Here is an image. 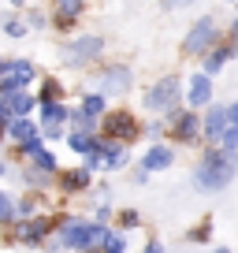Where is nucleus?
<instances>
[{
    "instance_id": "f257e3e1",
    "label": "nucleus",
    "mask_w": 238,
    "mask_h": 253,
    "mask_svg": "<svg viewBox=\"0 0 238 253\" xmlns=\"http://www.w3.org/2000/svg\"><path fill=\"white\" fill-rule=\"evenodd\" d=\"M235 164H238L235 153L212 149L205 160H201V168H198V175H194V182H198L201 190H223L231 179H235Z\"/></svg>"
},
{
    "instance_id": "f03ea898",
    "label": "nucleus",
    "mask_w": 238,
    "mask_h": 253,
    "mask_svg": "<svg viewBox=\"0 0 238 253\" xmlns=\"http://www.w3.org/2000/svg\"><path fill=\"white\" fill-rule=\"evenodd\" d=\"M97 238H104V227H101V223H82V220H75V223H67V227L60 231V246H64V250H89Z\"/></svg>"
},
{
    "instance_id": "7ed1b4c3",
    "label": "nucleus",
    "mask_w": 238,
    "mask_h": 253,
    "mask_svg": "<svg viewBox=\"0 0 238 253\" xmlns=\"http://www.w3.org/2000/svg\"><path fill=\"white\" fill-rule=\"evenodd\" d=\"M179 93H183L179 79H160L157 86H149V93H145V108L149 112H171V108H179Z\"/></svg>"
},
{
    "instance_id": "20e7f679",
    "label": "nucleus",
    "mask_w": 238,
    "mask_h": 253,
    "mask_svg": "<svg viewBox=\"0 0 238 253\" xmlns=\"http://www.w3.org/2000/svg\"><path fill=\"white\" fill-rule=\"evenodd\" d=\"M30 82H34V63H26V60L0 63V93H15V89H26Z\"/></svg>"
},
{
    "instance_id": "39448f33",
    "label": "nucleus",
    "mask_w": 238,
    "mask_h": 253,
    "mask_svg": "<svg viewBox=\"0 0 238 253\" xmlns=\"http://www.w3.org/2000/svg\"><path fill=\"white\" fill-rule=\"evenodd\" d=\"M38 104V97L26 93V89H15V93H0V119L11 123L19 116H30V108Z\"/></svg>"
},
{
    "instance_id": "423d86ee",
    "label": "nucleus",
    "mask_w": 238,
    "mask_h": 253,
    "mask_svg": "<svg viewBox=\"0 0 238 253\" xmlns=\"http://www.w3.org/2000/svg\"><path fill=\"white\" fill-rule=\"evenodd\" d=\"M212 41H216V23L205 15V19H198V23H194V30H190V34H186V41H183V52L201 56L208 45H212Z\"/></svg>"
},
{
    "instance_id": "0eeeda50",
    "label": "nucleus",
    "mask_w": 238,
    "mask_h": 253,
    "mask_svg": "<svg viewBox=\"0 0 238 253\" xmlns=\"http://www.w3.org/2000/svg\"><path fill=\"white\" fill-rule=\"evenodd\" d=\"M101 48H104L101 38H79L75 45L64 48V63H67V67H82V63L97 60V56H101Z\"/></svg>"
},
{
    "instance_id": "6e6552de",
    "label": "nucleus",
    "mask_w": 238,
    "mask_h": 253,
    "mask_svg": "<svg viewBox=\"0 0 238 253\" xmlns=\"http://www.w3.org/2000/svg\"><path fill=\"white\" fill-rule=\"evenodd\" d=\"M104 130H108V138H123V142H134L138 138V123L130 112H112L104 119Z\"/></svg>"
},
{
    "instance_id": "1a4fd4ad",
    "label": "nucleus",
    "mask_w": 238,
    "mask_h": 253,
    "mask_svg": "<svg viewBox=\"0 0 238 253\" xmlns=\"http://www.w3.org/2000/svg\"><path fill=\"white\" fill-rule=\"evenodd\" d=\"M41 108H45V138H60L64 134V123H67V108L60 101H48Z\"/></svg>"
},
{
    "instance_id": "9d476101",
    "label": "nucleus",
    "mask_w": 238,
    "mask_h": 253,
    "mask_svg": "<svg viewBox=\"0 0 238 253\" xmlns=\"http://www.w3.org/2000/svg\"><path fill=\"white\" fill-rule=\"evenodd\" d=\"M101 89H104V93H127V89H130V71H127V67H112V71H104Z\"/></svg>"
},
{
    "instance_id": "9b49d317",
    "label": "nucleus",
    "mask_w": 238,
    "mask_h": 253,
    "mask_svg": "<svg viewBox=\"0 0 238 253\" xmlns=\"http://www.w3.org/2000/svg\"><path fill=\"white\" fill-rule=\"evenodd\" d=\"M208 101H212V82H208V75H194L190 79V104L194 108H205Z\"/></svg>"
},
{
    "instance_id": "f8f14e48",
    "label": "nucleus",
    "mask_w": 238,
    "mask_h": 253,
    "mask_svg": "<svg viewBox=\"0 0 238 253\" xmlns=\"http://www.w3.org/2000/svg\"><path fill=\"white\" fill-rule=\"evenodd\" d=\"M227 126H231L227 108H212V112H208V119H205V138H208V142H216V138H223Z\"/></svg>"
},
{
    "instance_id": "ddd939ff",
    "label": "nucleus",
    "mask_w": 238,
    "mask_h": 253,
    "mask_svg": "<svg viewBox=\"0 0 238 253\" xmlns=\"http://www.w3.org/2000/svg\"><path fill=\"white\" fill-rule=\"evenodd\" d=\"M198 134H201V123H198L194 112H183V116L175 119V138H183V142H198Z\"/></svg>"
},
{
    "instance_id": "4468645a",
    "label": "nucleus",
    "mask_w": 238,
    "mask_h": 253,
    "mask_svg": "<svg viewBox=\"0 0 238 253\" xmlns=\"http://www.w3.org/2000/svg\"><path fill=\"white\" fill-rule=\"evenodd\" d=\"M171 160H175V153L167 149V145H153V149L145 153L142 164L149 168V171H164V168H171Z\"/></svg>"
},
{
    "instance_id": "2eb2a0df",
    "label": "nucleus",
    "mask_w": 238,
    "mask_h": 253,
    "mask_svg": "<svg viewBox=\"0 0 238 253\" xmlns=\"http://www.w3.org/2000/svg\"><path fill=\"white\" fill-rule=\"evenodd\" d=\"M8 130H11V138H19V142H34V138H41V134H38V123H34V119H26V116L11 119Z\"/></svg>"
},
{
    "instance_id": "dca6fc26",
    "label": "nucleus",
    "mask_w": 238,
    "mask_h": 253,
    "mask_svg": "<svg viewBox=\"0 0 238 253\" xmlns=\"http://www.w3.org/2000/svg\"><path fill=\"white\" fill-rule=\"evenodd\" d=\"M235 52H238V48H216V52H208V56H205V75H216Z\"/></svg>"
},
{
    "instance_id": "f3484780",
    "label": "nucleus",
    "mask_w": 238,
    "mask_h": 253,
    "mask_svg": "<svg viewBox=\"0 0 238 253\" xmlns=\"http://www.w3.org/2000/svg\"><path fill=\"white\" fill-rule=\"evenodd\" d=\"M60 186H64V190H82V186H89V168H79V171L60 175Z\"/></svg>"
},
{
    "instance_id": "a211bd4d",
    "label": "nucleus",
    "mask_w": 238,
    "mask_h": 253,
    "mask_svg": "<svg viewBox=\"0 0 238 253\" xmlns=\"http://www.w3.org/2000/svg\"><path fill=\"white\" fill-rule=\"evenodd\" d=\"M48 227H52V223H48V220H30V223H26V231H23V238H30V242H38V238L45 235Z\"/></svg>"
},
{
    "instance_id": "6ab92c4d",
    "label": "nucleus",
    "mask_w": 238,
    "mask_h": 253,
    "mask_svg": "<svg viewBox=\"0 0 238 253\" xmlns=\"http://www.w3.org/2000/svg\"><path fill=\"white\" fill-rule=\"evenodd\" d=\"M127 250V238L123 235H112V231H104V253H123Z\"/></svg>"
},
{
    "instance_id": "aec40b11",
    "label": "nucleus",
    "mask_w": 238,
    "mask_h": 253,
    "mask_svg": "<svg viewBox=\"0 0 238 253\" xmlns=\"http://www.w3.org/2000/svg\"><path fill=\"white\" fill-rule=\"evenodd\" d=\"M82 112H86V116H101V112H104V97L101 93L86 97V101H82Z\"/></svg>"
},
{
    "instance_id": "412c9836",
    "label": "nucleus",
    "mask_w": 238,
    "mask_h": 253,
    "mask_svg": "<svg viewBox=\"0 0 238 253\" xmlns=\"http://www.w3.org/2000/svg\"><path fill=\"white\" fill-rule=\"evenodd\" d=\"M30 157H34V164H38V168H41V171H45V175H48V171H56V160H52V157H48V153H45V149H38V153H30Z\"/></svg>"
},
{
    "instance_id": "4be33fe9",
    "label": "nucleus",
    "mask_w": 238,
    "mask_h": 253,
    "mask_svg": "<svg viewBox=\"0 0 238 253\" xmlns=\"http://www.w3.org/2000/svg\"><path fill=\"white\" fill-rule=\"evenodd\" d=\"M89 145H93V138H89V134H79V130L71 134V149L75 153H89Z\"/></svg>"
},
{
    "instance_id": "5701e85b",
    "label": "nucleus",
    "mask_w": 238,
    "mask_h": 253,
    "mask_svg": "<svg viewBox=\"0 0 238 253\" xmlns=\"http://www.w3.org/2000/svg\"><path fill=\"white\" fill-rule=\"evenodd\" d=\"M220 142H223V149H227V153H235V149H238V126H227Z\"/></svg>"
},
{
    "instance_id": "b1692460",
    "label": "nucleus",
    "mask_w": 238,
    "mask_h": 253,
    "mask_svg": "<svg viewBox=\"0 0 238 253\" xmlns=\"http://www.w3.org/2000/svg\"><path fill=\"white\" fill-rule=\"evenodd\" d=\"M4 30H8L11 38H23V34H26V23H19L15 15H8V19H4Z\"/></svg>"
},
{
    "instance_id": "393cba45",
    "label": "nucleus",
    "mask_w": 238,
    "mask_h": 253,
    "mask_svg": "<svg viewBox=\"0 0 238 253\" xmlns=\"http://www.w3.org/2000/svg\"><path fill=\"white\" fill-rule=\"evenodd\" d=\"M56 93H60V86H56V82H45V89H41V104L56 101Z\"/></svg>"
},
{
    "instance_id": "a878e982",
    "label": "nucleus",
    "mask_w": 238,
    "mask_h": 253,
    "mask_svg": "<svg viewBox=\"0 0 238 253\" xmlns=\"http://www.w3.org/2000/svg\"><path fill=\"white\" fill-rule=\"evenodd\" d=\"M11 212H15V209H11L8 194H0V223H4V220H11Z\"/></svg>"
},
{
    "instance_id": "bb28decb",
    "label": "nucleus",
    "mask_w": 238,
    "mask_h": 253,
    "mask_svg": "<svg viewBox=\"0 0 238 253\" xmlns=\"http://www.w3.org/2000/svg\"><path fill=\"white\" fill-rule=\"evenodd\" d=\"M227 119H231V126H238V104H231V108H227Z\"/></svg>"
},
{
    "instance_id": "cd10ccee",
    "label": "nucleus",
    "mask_w": 238,
    "mask_h": 253,
    "mask_svg": "<svg viewBox=\"0 0 238 253\" xmlns=\"http://www.w3.org/2000/svg\"><path fill=\"white\" fill-rule=\"evenodd\" d=\"M164 8H183V4H190V0H160Z\"/></svg>"
},
{
    "instance_id": "c85d7f7f",
    "label": "nucleus",
    "mask_w": 238,
    "mask_h": 253,
    "mask_svg": "<svg viewBox=\"0 0 238 253\" xmlns=\"http://www.w3.org/2000/svg\"><path fill=\"white\" fill-rule=\"evenodd\" d=\"M145 253H164V250H160L157 242H149V246H145Z\"/></svg>"
},
{
    "instance_id": "c756f323",
    "label": "nucleus",
    "mask_w": 238,
    "mask_h": 253,
    "mask_svg": "<svg viewBox=\"0 0 238 253\" xmlns=\"http://www.w3.org/2000/svg\"><path fill=\"white\" fill-rule=\"evenodd\" d=\"M4 126H8V123H4V119H0V134H4Z\"/></svg>"
},
{
    "instance_id": "7c9ffc66",
    "label": "nucleus",
    "mask_w": 238,
    "mask_h": 253,
    "mask_svg": "<svg viewBox=\"0 0 238 253\" xmlns=\"http://www.w3.org/2000/svg\"><path fill=\"white\" fill-rule=\"evenodd\" d=\"M11 4H26V0H11Z\"/></svg>"
},
{
    "instance_id": "2f4dec72",
    "label": "nucleus",
    "mask_w": 238,
    "mask_h": 253,
    "mask_svg": "<svg viewBox=\"0 0 238 253\" xmlns=\"http://www.w3.org/2000/svg\"><path fill=\"white\" fill-rule=\"evenodd\" d=\"M216 253H231V250H216Z\"/></svg>"
},
{
    "instance_id": "473e14b6",
    "label": "nucleus",
    "mask_w": 238,
    "mask_h": 253,
    "mask_svg": "<svg viewBox=\"0 0 238 253\" xmlns=\"http://www.w3.org/2000/svg\"><path fill=\"white\" fill-rule=\"evenodd\" d=\"M235 38H238V23H235Z\"/></svg>"
}]
</instances>
